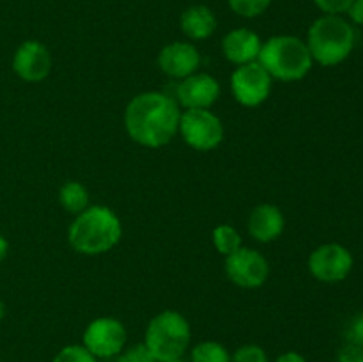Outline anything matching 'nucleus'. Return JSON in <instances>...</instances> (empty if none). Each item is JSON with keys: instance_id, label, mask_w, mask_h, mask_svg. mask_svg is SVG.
Here are the masks:
<instances>
[{"instance_id": "1", "label": "nucleus", "mask_w": 363, "mask_h": 362, "mask_svg": "<svg viewBox=\"0 0 363 362\" xmlns=\"http://www.w3.org/2000/svg\"><path fill=\"white\" fill-rule=\"evenodd\" d=\"M181 106L163 91H144L133 96L124 110V130L135 144L160 149L170 144L179 130Z\"/></svg>"}, {"instance_id": "2", "label": "nucleus", "mask_w": 363, "mask_h": 362, "mask_svg": "<svg viewBox=\"0 0 363 362\" xmlns=\"http://www.w3.org/2000/svg\"><path fill=\"white\" fill-rule=\"evenodd\" d=\"M123 233V222L112 208L91 204L74 215L67 227V243L82 256H101L119 245Z\"/></svg>"}, {"instance_id": "3", "label": "nucleus", "mask_w": 363, "mask_h": 362, "mask_svg": "<svg viewBox=\"0 0 363 362\" xmlns=\"http://www.w3.org/2000/svg\"><path fill=\"white\" fill-rule=\"evenodd\" d=\"M305 43L314 64L333 67L342 64L353 53L357 31L342 14H321L308 27Z\"/></svg>"}, {"instance_id": "4", "label": "nucleus", "mask_w": 363, "mask_h": 362, "mask_svg": "<svg viewBox=\"0 0 363 362\" xmlns=\"http://www.w3.org/2000/svg\"><path fill=\"white\" fill-rule=\"evenodd\" d=\"M257 60L273 80L286 84L303 80L314 67L305 39L291 34L272 35L262 41Z\"/></svg>"}, {"instance_id": "5", "label": "nucleus", "mask_w": 363, "mask_h": 362, "mask_svg": "<svg viewBox=\"0 0 363 362\" xmlns=\"http://www.w3.org/2000/svg\"><path fill=\"white\" fill-rule=\"evenodd\" d=\"M142 343L156 362L184 357L191 344V327L186 316L174 309H165L149 319Z\"/></svg>"}, {"instance_id": "6", "label": "nucleus", "mask_w": 363, "mask_h": 362, "mask_svg": "<svg viewBox=\"0 0 363 362\" xmlns=\"http://www.w3.org/2000/svg\"><path fill=\"white\" fill-rule=\"evenodd\" d=\"M177 135H181L188 148L208 153L222 144L225 128L211 109H188L181 112Z\"/></svg>"}, {"instance_id": "7", "label": "nucleus", "mask_w": 363, "mask_h": 362, "mask_svg": "<svg viewBox=\"0 0 363 362\" xmlns=\"http://www.w3.org/2000/svg\"><path fill=\"white\" fill-rule=\"evenodd\" d=\"M82 344L98 361H108L126 348L128 330L121 319L113 316H99L85 327Z\"/></svg>"}, {"instance_id": "8", "label": "nucleus", "mask_w": 363, "mask_h": 362, "mask_svg": "<svg viewBox=\"0 0 363 362\" xmlns=\"http://www.w3.org/2000/svg\"><path fill=\"white\" fill-rule=\"evenodd\" d=\"M273 82L275 80L259 64V60L243 64V66L234 67L233 75H230V94L241 106L255 109V106H261L269 98Z\"/></svg>"}, {"instance_id": "9", "label": "nucleus", "mask_w": 363, "mask_h": 362, "mask_svg": "<svg viewBox=\"0 0 363 362\" xmlns=\"http://www.w3.org/2000/svg\"><path fill=\"white\" fill-rule=\"evenodd\" d=\"M308 272L323 284H339L350 277L354 266V258L342 243H323L308 256Z\"/></svg>"}, {"instance_id": "10", "label": "nucleus", "mask_w": 363, "mask_h": 362, "mask_svg": "<svg viewBox=\"0 0 363 362\" xmlns=\"http://www.w3.org/2000/svg\"><path fill=\"white\" fill-rule=\"evenodd\" d=\"M225 273L234 286L257 290L268 280L269 263L262 252L243 245L225 258Z\"/></svg>"}, {"instance_id": "11", "label": "nucleus", "mask_w": 363, "mask_h": 362, "mask_svg": "<svg viewBox=\"0 0 363 362\" xmlns=\"http://www.w3.org/2000/svg\"><path fill=\"white\" fill-rule=\"evenodd\" d=\"M14 75L27 84L46 80L53 70V57L48 46L38 39H27L13 53L11 60Z\"/></svg>"}, {"instance_id": "12", "label": "nucleus", "mask_w": 363, "mask_h": 362, "mask_svg": "<svg viewBox=\"0 0 363 362\" xmlns=\"http://www.w3.org/2000/svg\"><path fill=\"white\" fill-rule=\"evenodd\" d=\"M222 94V85L213 75L197 71L179 80L176 87V102L183 110L211 109Z\"/></svg>"}, {"instance_id": "13", "label": "nucleus", "mask_w": 363, "mask_h": 362, "mask_svg": "<svg viewBox=\"0 0 363 362\" xmlns=\"http://www.w3.org/2000/svg\"><path fill=\"white\" fill-rule=\"evenodd\" d=\"M201 64V52L191 41H172L163 46L158 53L160 71L174 80H183L197 73Z\"/></svg>"}, {"instance_id": "14", "label": "nucleus", "mask_w": 363, "mask_h": 362, "mask_svg": "<svg viewBox=\"0 0 363 362\" xmlns=\"http://www.w3.org/2000/svg\"><path fill=\"white\" fill-rule=\"evenodd\" d=\"M286 229V216L282 209L272 202L257 204L250 212L247 220V231L252 240L259 243H272L279 240Z\"/></svg>"}, {"instance_id": "15", "label": "nucleus", "mask_w": 363, "mask_h": 362, "mask_svg": "<svg viewBox=\"0 0 363 362\" xmlns=\"http://www.w3.org/2000/svg\"><path fill=\"white\" fill-rule=\"evenodd\" d=\"M262 48L261 35L247 27H238L227 32L222 39V53L234 66L255 62Z\"/></svg>"}, {"instance_id": "16", "label": "nucleus", "mask_w": 363, "mask_h": 362, "mask_svg": "<svg viewBox=\"0 0 363 362\" xmlns=\"http://www.w3.org/2000/svg\"><path fill=\"white\" fill-rule=\"evenodd\" d=\"M218 20L213 9L202 4H194L181 13L179 28L191 43L206 41L215 34Z\"/></svg>"}, {"instance_id": "17", "label": "nucleus", "mask_w": 363, "mask_h": 362, "mask_svg": "<svg viewBox=\"0 0 363 362\" xmlns=\"http://www.w3.org/2000/svg\"><path fill=\"white\" fill-rule=\"evenodd\" d=\"M59 202L64 212L71 215H78L85 208L91 206V195H89L87 187L80 181H66L59 190Z\"/></svg>"}, {"instance_id": "18", "label": "nucleus", "mask_w": 363, "mask_h": 362, "mask_svg": "<svg viewBox=\"0 0 363 362\" xmlns=\"http://www.w3.org/2000/svg\"><path fill=\"white\" fill-rule=\"evenodd\" d=\"M213 245H215L216 252L223 258L236 252L238 248L243 247V238H241L240 231L230 224H218L211 233Z\"/></svg>"}, {"instance_id": "19", "label": "nucleus", "mask_w": 363, "mask_h": 362, "mask_svg": "<svg viewBox=\"0 0 363 362\" xmlns=\"http://www.w3.org/2000/svg\"><path fill=\"white\" fill-rule=\"evenodd\" d=\"M188 362H230V351L218 341H201L190 348Z\"/></svg>"}, {"instance_id": "20", "label": "nucleus", "mask_w": 363, "mask_h": 362, "mask_svg": "<svg viewBox=\"0 0 363 362\" xmlns=\"http://www.w3.org/2000/svg\"><path fill=\"white\" fill-rule=\"evenodd\" d=\"M273 0H227L230 11L241 18H257L268 11Z\"/></svg>"}, {"instance_id": "21", "label": "nucleus", "mask_w": 363, "mask_h": 362, "mask_svg": "<svg viewBox=\"0 0 363 362\" xmlns=\"http://www.w3.org/2000/svg\"><path fill=\"white\" fill-rule=\"evenodd\" d=\"M52 362H99L84 344H67L60 348Z\"/></svg>"}, {"instance_id": "22", "label": "nucleus", "mask_w": 363, "mask_h": 362, "mask_svg": "<svg viewBox=\"0 0 363 362\" xmlns=\"http://www.w3.org/2000/svg\"><path fill=\"white\" fill-rule=\"evenodd\" d=\"M230 362H272L268 357V351L262 346L254 343L243 344L236 351L230 353Z\"/></svg>"}, {"instance_id": "23", "label": "nucleus", "mask_w": 363, "mask_h": 362, "mask_svg": "<svg viewBox=\"0 0 363 362\" xmlns=\"http://www.w3.org/2000/svg\"><path fill=\"white\" fill-rule=\"evenodd\" d=\"M106 362H156V358L152 357V353L147 350L144 343H138L126 346L119 355L108 358Z\"/></svg>"}, {"instance_id": "24", "label": "nucleus", "mask_w": 363, "mask_h": 362, "mask_svg": "<svg viewBox=\"0 0 363 362\" xmlns=\"http://www.w3.org/2000/svg\"><path fill=\"white\" fill-rule=\"evenodd\" d=\"M323 14H346L353 0H314Z\"/></svg>"}, {"instance_id": "25", "label": "nucleus", "mask_w": 363, "mask_h": 362, "mask_svg": "<svg viewBox=\"0 0 363 362\" xmlns=\"http://www.w3.org/2000/svg\"><path fill=\"white\" fill-rule=\"evenodd\" d=\"M339 362H363V346L354 343H347L339 351Z\"/></svg>"}, {"instance_id": "26", "label": "nucleus", "mask_w": 363, "mask_h": 362, "mask_svg": "<svg viewBox=\"0 0 363 362\" xmlns=\"http://www.w3.org/2000/svg\"><path fill=\"white\" fill-rule=\"evenodd\" d=\"M347 339H350V343L360 344V346H363V314H358L357 318L351 322L350 332H347Z\"/></svg>"}, {"instance_id": "27", "label": "nucleus", "mask_w": 363, "mask_h": 362, "mask_svg": "<svg viewBox=\"0 0 363 362\" xmlns=\"http://www.w3.org/2000/svg\"><path fill=\"white\" fill-rule=\"evenodd\" d=\"M346 14L353 27H363V0H353Z\"/></svg>"}, {"instance_id": "28", "label": "nucleus", "mask_w": 363, "mask_h": 362, "mask_svg": "<svg viewBox=\"0 0 363 362\" xmlns=\"http://www.w3.org/2000/svg\"><path fill=\"white\" fill-rule=\"evenodd\" d=\"M273 362H308V361L305 355L300 353V351L289 350V351H284V353H280Z\"/></svg>"}, {"instance_id": "29", "label": "nucleus", "mask_w": 363, "mask_h": 362, "mask_svg": "<svg viewBox=\"0 0 363 362\" xmlns=\"http://www.w3.org/2000/svg\"><path fill=\"white\" fill-rule=\"evenodd\" d=\"M7 254H9V241L4 234H0V263L7 258Z\"/></svg>"}, {"instance_id": "30", "label": "nucleus", "mask_w": 363, "mask_h": 362, "mask_svg": "<svg viewBox=\"0 0 363 362\" xmlns=\"http://www.w3.org/2000/svg\"><path fill=\"white\" fill-rule=\"evenodd\" d=\"M4 318H6V304L0 300V323H2Z\"/></svg>"}, {"instance_id": "31", "label": "nucleus", "mask_w": 363, "mask_h": 362, "mask_svg": "<svg viewBox=\"0 0 363 362\" xmlns=\"http://www.w3.org/2000/svg\"><path fill=\"white\" fill-rule=\"evenodd\" d=\"M162 362H188L184 357H177V358H169V361H162Z\"/></svg>"}]
</instances>
